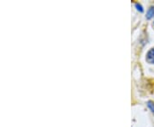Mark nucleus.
I'll list each match as a JSON object with an SVG mask.
<instances>
[{"instance_id": "1", "label": "nucleus", "mask_w": 154, "mask_h": 127, "mask_svg": "<svg viewBox=\"0 0 154 127\" xmlns=\"http://www.w3.org/2000/svg\"><path fill=\"white\" fill-rule=\"evenodd\" d=\"M146 61L150 64H154V48L149 51L146 54Z\"/></svg>"}, {"instance_id": "3", "label": "nucleus", "mask_w": 154, "mask_h": 127, "mask_svg": "<svg viewBox=\"0 0 154 127\" xmlns=\"http://www.w3.org/2000/svg\"><path fill=\"white\" fill-rule=\"evenodd\" d=\"M147 106H148L149 108L151 109V111L154 113V104L153 103H152V101H148V104H147Z\"/></svg>"}, {"instance_id": "2", "label": "nucleus", "mask_w": 154, "mask_h": 127, "mask_svg": "<svg viewBox=\"0 0 154 127\" xmlns=\"http://www.w3.org/2000/svg\"><path fill=\"white\" fill-rule=\"evenodd\" d=\"M154 16V7H151L146 12V18L151 19Z\"/></svg>"}]
</instances>
